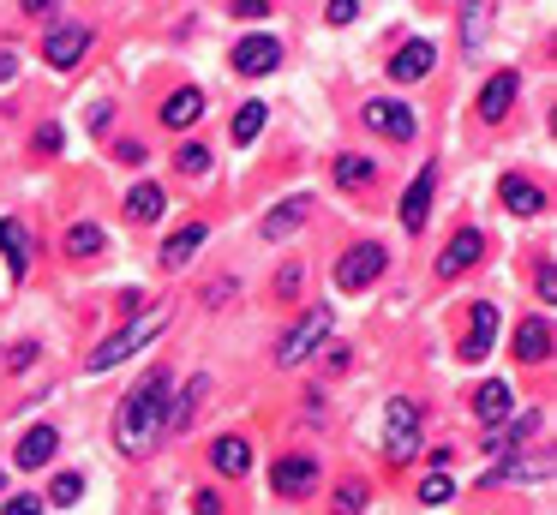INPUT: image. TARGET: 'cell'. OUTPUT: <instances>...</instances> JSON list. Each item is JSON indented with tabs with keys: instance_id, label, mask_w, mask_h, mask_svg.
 Segmentation results:
<instances>
[{
	"instance_id": "cell-1",
	"label": "cell",
	"mask_w": 557,
	"mask_h": 515,
	"mask_svg": "<svg viewBox=\"0 0 557 515\" xmlns=\"http://www.w3.org/2000/svg\"><path fill=\"white\" fill-rule=\"evenodd\" d=\"M162 402H168V366H150L132 396L120 402V420H114V444L126 462H144L156 444H162Z\"/></svg>"
},
{
	"instance_id": "cell-2",
	"label": "cell",
	"mask_w": 557,
	"mask_h": 515,
	"mask_svg": "<svg viewBox=\"0 0 557 515\" xmlns=\"http://www.w3.org/2000/svg\"><path fill=\"white\" fill-rule=\"evenodd\" d=\"M330 330H336V312H330V306L300 312V318H294V330L276 342V366H306V360L330 342Z\"/></svg>"
},
{
	"instance_id": "cell-3",
	"label": "cell",
	"mask_w": 557,
	"mask_h": 515,
	"mask_svg": "<svg viewBox=\"0 0 557 515\" xmlns=\"http://www.w3.org/2000/svg\"><path fill=\"white\" fill-rule=\"evenodd\" d=\"M162 324H168V312H162V306H156V312H144V318H132L126 330H114V336H108V342H102V348L84 360V372H108V366L132 360V354H138L150 336H162Z\"/></svg>"
},
{
	"instance_id": "cell-4",
	"label": "cell",
	"mask_w": 557,
	"mask_h": 515,
	"mask_svg": "<svg viewBox=\"0 0 557 515\" xmlns=\"http://www.w3.org/2000/svg\"><path fill=\"white\" fill-rule=\"evenodd\" d=\"M420 402H408V396H396L390 408H384V456L390 462H414L420 456Z\"/></svg>"
},
{
	"instance_id": "cell-5",
	"label": "cell",
	"mask_w": 557,
	"mask_h": 515,
	"mask_svg": "<svg viewBox=\"0 0 557 515\" xmlns=\"http://www.w3.org/2000/svg\"><path fill=\"white\" fill-rule=\"evenodd\" d=\"M384 264H390V252H384L378 240H360V246H348V252L336 258V288H342V294H360V288H378V276H384Z\"/></svg>"
},
{
	"instance_id": "cell-6",
	"label": "cell",
	"mask_w": 557,
	"mask_h": 515,
	"mask_svg": "<svg viewBox=\"0 0 557 515\" xmlns=\"http://www.w3.org/2000/svg\"><path fill=\"white\" fill-rule=\"evenodd\" d=\"M90 36H96V30H90L84 18H60V24L42 36V60H48L54 72H72V66L90 54Z\"/></svg>"
},
{
	"instance_id": "cell-7",
	"label": "cell",
	"mask_w": 557,
	"mask_h": 515,
	"mask_svg": "<svg viewBox=\"0 0 557 515\" xmlns=\"http://www.w3.org/2000/svg\"><path fill=\"white\" fill-rule=\"evenodd\" d=\"M360 126H372L378 138H402V144H408V138L420 132V114H414L408 102H390V96H372V102L360 108Z\"/></svg>"
},
{
	"instance_id": "cell-8",
	"label": "cell",
	"mask_w": 557,
	"mask_h": 515,
	"mask_svg": "<svg viewBox=\"0 0 557 515\" xmlns=\"http://www.w3.org/2000/svg\"><path fill=\"white\" fill-rule=\"evenodd\" d=\"M228 60H234V72H240V78H264V72H276V66H282V42H276L270 30H252V36H240V42H234V54H228Z\"/></svg>"
},
{
	"instance_id": "cell-9",
	"label": "cell",
	"mask_w": 557,
	"mask_h": 515,
	"mask_svg": "<svg viewBox=\"0 0 557 515\" xmlns=\"http://www.w3.org/2000/svg\"><path fill=\"white\" fill-rule=\"evenodd\" d=\"M210 384H216V378H210V372H198V378H192V384H186L174 402H162V438H186V432H192L198 402L210 396Z\"/></svg>"
},
{
	"instance_id": "cell-10",
	"label": "cell",
	"mask_w": 557,
	"mask_h": 515,
	"mask_svg": "<svg viewBox=\"0 0 557 515\" xmlns=\"http://www.w3.org/2000/svg\"><path fill=\"white\" fill-rule=\"evenodd\" d=\"M324 480V468H318V456H282L276 468H270V486L282 492V498H312V486Z\"/></svg>"
},
{
	"instance_id": "cell-11",
	"label": "cell",
	"mask_w": 557,
	"mask_h": 515,
	"mask_svg": "<svg viewBox=\"0 0 557 515\" xmlns=\"http://www.w3.org/2000/svg\"><path fill=\"white\" fill-rule=\"evenodd\" d=\"M492 342H498V306H492V300H474V312H468V336H462V360L480 366V360L492 354Z\"/></svg>"
},
{
	"instance_id": "cell-12",
	"label": "cell",
	"mask_w": 557,
	"mask_h": 515,
	"mask_svg": "<svg viewBox=\"0 0 557 515\" xmlns=\"http://www.w3.org/2000/svg\"><path fill=\"white\" fill-rule=\"evenodd\" d=\"M432 192H438V162H426V168L414 174V186L402 192V228H408V234L426 228V216H432Z\"/></svg>"
},
{
	"instance_id": "cell-13",
	"label": "cell",
	"mask_w": 557,
	"mask_h": 515,
	"mask_svg": "<svg viewBox=\"0 0 557 515\" xmlns=\"http://www.w3.org/2000/svg\"><path fill=\"white\" fill-rule=\"evenodd\" d=\"M486 258V234L480 228H456V240L438 252V276H462V270H474Z\"/></svg>"
},
{
	"instance_id": "cell-14",
	"label": "cell",
	"mask_w": 557,
	"mask_h": 515,
	"mask_svg": "<svg viewBox=\"0 0 557 515\" xmlns=\"http://www.w3.org/2000/svg\"><path fill=\"white\" fill-rule=\"evenodd\" d=\"M306 216H312V192H294V198H282V204H270L258 228H264V240H288V234H294V228H300Z\"/></svg>"
},
{
	"instance_id": "cell-15",
	"label": "cell",
	"mask_w": 557,
	"mask_h": 515,
	"mask_svg": "<svg viewBox=\"0 0 557 515\" xmlns=\"http://www.w3.org/2000/svg\"><path fill=\"white\" fill-rule=\"evenodd\" d=\"M516 90H522V78H516L510 66H504L498 78H486V90H480V120H486V126H498V120L516 108Z\"/></svg>"
},
{
	"instance_id": "cell-16",
	"label": "cell",
	"mask_w": 557,
	"mask_h": 515,
	"mask_svg": "<svg viewBox=\"0 0 557 515\" xmlns=\"http://www.w3.org/2000/svg\"><path fill=\"white\" fill-rule=\"evenodd\" d=\"M534 432H540V414H510V420L486 426V450H492V456H510V450H522Z\"/></svg>"
},
{
	"instance_id": "cell-17",
	"label": "cell",
	"mask_w": 557,
	"mask_h": 515,
	"mask_svg": "<svg viewBox=\"0 0 557 515\" xmlns=\"http://www.w3.org/2000/svg\"><path fill=\"white\" fill-rule=\"evenodd\" d=\"M432 66H438V48H432L426 36H414L408 48H396V60H390V78H396V84H414V78H426Z\"/></svg>"
},
{
	"instance_id": "cell-18",
	"label": "cell",
	"mask_w": 557,
	"mask_h": 515,
	"mask_svg": "<svg viewBox=\"0 0 557 515\" xmlns=\"http://www.w3.org/2000/svg\"><path fill=\"white\" fill-rule=\"evenodd\" d=\"M516 360H522V366L552 360V318H522V330H516Z\"/></svg>"
},
{
	"instance_id": "cell-19",
	"label": "cell",
	"mask_w": 557,
	"mask_h": 515,
	"mask_svg": "<svg viewBox=\"0 0 557 515\" xmlns=\"http://www.w3.org/2000/svg\"><path fill=\"white\" fill-rule=\"evenodd\" d=\"M60 456V432L42 420V426H30L24 438H18V468H48Z\"/></svg>"
},
{
	"instance_id": "cell-20",
	"label": "cell",
	"mask_w": 557,
	"mask_h": 515,
	"mask_svg": "<svg viewBox=\"0 0 557 515\" xmlns=\"http://www.w3.org/2000/svg\"><path fill=\"white\" fill-rule=\"evenodd\" d=\"M540 480H552V462L504 456V468H486V486H540Z\"/></svg>"
},
{
	"instance_id": "cell-21",
	"label": "cell",
	"mask_w": 557,
	"mask_h": 515,
	"mask_svg": "<svg viewBox=\"0 0 557 515\" xmlns=\"http://www.w3.org/2000/svg\"><path fill=\"white\" fill-rule=\"evenodd\" d=\"M0 252H6L12 282H24V276H30V234L18 228V216H0Z\"/></svg>"
},
{
	"instance_id": "cell-22",
	"label": "cell",
	"mask_w": 557,
	"mask_h": 515,
	"mask_svg": "<svg viewBox=\"0 0 557 515\" xmlns=\"http://www.w3.org/2000/svg\"><path fill=\"white\" fill-rule=\"evenodd\" d=\"M498 198H504V210H516V216H540V210H546V192H540L534 180H522V174H504Z\"/></svg>"
},
{
	"instance_id": "cell-23",
	"label": "cell",
	"mask_w": 557,
	"mask_h": 515,
	"mask_svg": "<svg viewBox=\"0 0 557 515\" xmlns=\"http://www.w3.org/2000/svg\"><path fill=\"white\" fill-rule=\"evenodd\" d=\"M204 234H210L204 222H186V228H174V234L162 240V270H186V258L204 246Z\"/></svg>"
},
{
	"instance_id": "cell-24",
	"label": "cell",
	"mask_w": 557,
	"mask_h": 515,
	"mask_svg": "<svg viewBox=\"0 0 557 515\" xmlns=\"http://www.w3.org/2000/svg\"><path fill=\"white\" fill-rule=\"evenodd\" d=\"M474 414H480L486 426H498L504 414H516V390H510L504 378H492V384H480V390H474Z\"/></svg>"
},
{
	"instance_id": "cell-25",
	"label": "cell",
	"mask_w": 557,
	"mask_h": 515,
	"mask_svg": "<svg viewBox=\"0 0 557 515\" xmlns=\"http://www.w3.org/2000/svg\"><path fill=\"white\" fill-rule=\"evenodd\" d=\"M168 210V192L156 186V180H138L132 192H126V222H156Z\"/></svg>"
},
{
	"instance_id": "cell-26",
	"label": "cell",
	"mask_w": 557,
	"mask_h": 515,
	"mask_svg": "<svg viewBox=\"0 0 557 515\" xmlns=\"http://www.w3.org/2000/svg\"><path fill=\"white\" fill-rule=\"evenodd\" d=\"M210 462H216V474H228V480H240V474L252 468V444L228 432V438H216V444H210Z\"/></svg>"
},
{
	"instance_id": "cell-27",
	"label": "cell",
	"mask_w": 557,
	"mask_h": 515,
	"mask_svg": "<svg viewBox=\"0 0 557 515\" xmlns=\"http://www.w3.org/2000/svg\"><path fill=\"white\" fill-rule=\"evenodd\" d=\"M198 114H204V90H192V84L162 102V126H192Z\"/></svg>"
},
{
	"instance_id": "cell-28",
	"label": "cell",
	"mask_w": 557,
	"mask_h": 515,
	"mask_svg": "<svg viewBox=\"0 0 557 515\" xmlns=\"http://www.w3.org/2000/svg\"><path fill=\"white\" fill-rule=\"evenodd\" d=\"M60 246H66V258H96V252H102V228H96V222H72Z\"/></svg>"
},
{
	"instance_id": "cell-29",
	"label": "cell",
	"mask_w": 557,
	"mask_h": 515,
	"mask_svg": "<svg viewBox=\"0 0 557 515\" xmlns=\"http://www.w3.org/2000/svg\"><path fill=\"white\" fill-rule=\"evenodd\" d=\"M366 504H372L366 480H342V486H336V498H330V510H336V515H360Z\"/></svg>"
},
{
	"instance_id": "cell-30",
	"label": "cell",
	"mask_w": 557,
	"mask_h": 515,
	"mask_svg": "<svg viewBox=\"0 0 557 515\" xmlns=\"http://www.w3.org/2000/svg\"><path fill=\"white\" fill-rule=\"evenodd\" d=\"M264 120H270V108H264V102H246V108L234 114V144H252V138L264 132Z\"/></svg>"
},
{
	"instance_id": "cell-31",
	"label": "cell",
	"mask_w": 557,
	"mask_h": 515,
	"mask_svg": "<svg viewBox=\"0 0 557 515\" xmlns=\"http://www.w3.org/2000/svg\"><path fill=\"white\" fill-rule=\"evenodd\" d=\"M372 174H378L372 156H336V180H342V186H366Z\"/></svg>"
},
{
	"instance_id": "cell-32",
	"label": "cell",
	"mask_w": 557,
	"mask_h": 515,
	"mask_svg": "<svg viewBox=\"0 0 557 515\" xmlns=\"http://www.w3.org/2000/svg\"><path fill=\"white\" fill-rule=\"evenodd\" d=\"M78 498H84V474H54V486H48L42 504H78Z\"/></svg>"
},
{
	"instance_id": "cell-33",
	"label": "cell",
	"mask_w": 557,
	"mask_h": 515,
	"mask_svg": "<svg viewBox=\"0 0 557 515\" xmlns=\"http://www.w3.org/2000/svg\"><path fill=\"white\" fill-rule=\"evenodd\" d=\"M450 498H456V480H450V474H444V468H438V474H426V480H420V504H450Z\"/></svg>"
},
{
	"instance_id": "cell-34",
	"label": "cell",
	"mask_w": 557,
	"mask_h": 515,
	"mask_svg": "<svg viewBox=\"0 0 557 515\" xmlns=\"http://www.w3.org/2000/svg\"><path fill=\"white\" fill-rule=\"evenodd\" d=\"M174 168H180V174H210V150H204V144H186V150L174 156Z\"/></svg>"
},
{
	"instance_id": "cell-35",
	"label": "cell",
	"mask_w": 557,
	"mask_h": 515,
	"mask_svg": "<svg viewBox=\"0 0 557 515\" xmlns=\"http://www.w3.org/2000/svg\"><path fill=\"white\" fill-rule=\"evenodd\" d=\"M306 288V264H282V276H276V300H294Z\"/></svg>"
},
{
	"instance_id": "cell-36",
	"label": "cell",
	"mask_w": 557,
	"mask_h": 515,
	"mask_svg": "<svg viewBox=\"0 0 557 515\" xmlns=\"http://www.w3.org/2000/svg\"><path fill=\"white\" fill-rule=\"evenodd\" d=\"M486 18H492V6H468V12H462V24H468V48H480V42H486V30H480Z\"/></svg>"
},
{
	"instance_id": "cell-37",
	"label": "cell",
	"mask_w": 557,
	"mask_h": 515,
	"mask_svg": "<svg viewBox=\"0 0 557 515\" xmlns=\"http://www.w3.org/2000/svg\"><path fill=\"white\" fill-rule=\"evenodd\" d=\"M60 144H66V132H60L54 120H48V126H36V150H42V156H54Z\"/></svg>"
},
{
	"instance_id": "cell-38",
	"label": "cell",
	"mask_w": 557,
	"mask_h": 515,
	"mask_svg": "<svg viewBox=\"0 0 557 515\" xmlns=\"http://www.w3.org/2000/svg\"><path fill=\"white\" fill-rule=\"evenodd\" d=\"M42 510H48L42 498H30V492H18V498H6V510H0V515H42Z\"/></svg>"
},
{
	"instance_id": "cell-39",
	"label": "cell",
	"mask_w": 557,
	"mask_h": 515,
	"mask_svg": "<svg viewBox=\"0 0 557 515\" xmlns=\"http://www.w3.org/2000/svg\"><path fill=\"white\" fill-rule=\"evenodd\" d=\"M228 300H234V282H228V276L204 288V306H210V312H216V306H228Z\"/></svg>"
},
{
	"instance_id": "cell-40",
	"label": "cell",
	"mask_w": 557,
	"mask_h": 515,
	"mask_svg": "<svg viewBox=\"0 0 557 515\" xmlns=\"http://www.w3.org/2000/svg\"><path fill=\"white\" fill-rule=\"evenodd\" d=\"M324 18H330V24H354L360 6H354V0H336V6H324Z\"/></svg>"
},
{
	"instance_id": "cell-41",
	"label": "cell",
	"mask_w": 557,
	"mask_h": 515,
	"mask_svg": "<svg viewBox=\"0 0 557 515\" xmlns=\"http://www.w3.org/2000/svg\"><path fill=\"white\" fill-rule=\"evenodd\" d=\"M234 18H270V0H234Z\"/></svg>"
},
{
	"instance_id": "cell-42",
	"label": "cell",
	"mask_w": 557,
	"mask_h": 515,
	"mask_svg": "<svg viewBox=\"0 0 557 515\" xmlns=\"http://www.w3.org/2000/svg\"><path fill=\"white\" fill-rule=\"evenodd\" d=\"M30 360H36V342H18V348H12V354H6V366H12V372H24V366H30Z\"/></svg>"
},
{
	"instance_id": "cell-43",
	"label": "cell",
	"mask_w": 557,
	"mask_h": 515,
	"mask_svg": "<svg viewBox=\"0 0 557 515\" xmlns=\"http://www.w3.org/2000/svg\"><path fill=\"white\" fill-rule=\"evenodd\" d=\"M192 510H198V515H222V498H216V492H198Z\"/></svg>"
},
{
	"instance_id": "cell-44",
	"label": "cell",
	"mask_w": 557,
	"mask_h": 515,
	"mask_svg": "<svg viewBox=\"0 0 557 515\" xmlns=\"http://www.w3.org/2000/svg\"><path fill=\"white\" fill-rule=\"evenodd\" d=\"M108 114H114V108H108V102H96V108H90V132H108Z\"/></svg>"
},
{
	"instance_id": "cell-45",
	"label": "cell",
	"mask_w": 557,
	"mask_h": 515,
	"mask_svg": "<svg viewBox=\"0 0 557 515\" xmlns=\"http://www.w3.org/2000/svg\"><path fill=\"white\" fill-rule=\"evenodd\" d=\"M540 294H546V300H557V270H552V264L540 270Z\"/></svg>"
}]
</instances>
